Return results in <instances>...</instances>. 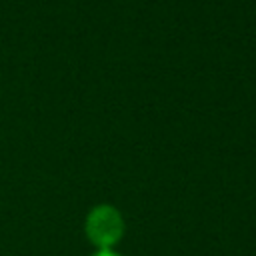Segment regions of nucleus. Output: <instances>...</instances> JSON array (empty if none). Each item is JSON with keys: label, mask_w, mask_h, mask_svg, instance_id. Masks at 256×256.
Listing matches in <instances>:
<instances>
[{"label": "nucleus", "mask_w": 256, "mask_h": 256, "mask_svg": "<svg viewBox=\"0 0 256 256\" xmlns=\"http://www.w3.org/2000/svg\"><path fill=\"white\" fill-rule=\"evenodd\" d=\"M124 230H126L124 218L120 210L114 208L112 204L94 206L88 212L86 222H84L86 238L98 250H112V246H116L122 240Z\"/></svg>", "instance_id": "nucleus-1"}, {"label": "nucleus", "mask_w": 256, "mask_h": 256, "mask_svg": "<svg viewBox=\"0 0 256 256\" xmlns=\"http://www.w3.org/2000/svg\"><path fill=\"white\" fill-rule=\"evenodd\" d=\"M92 256H122V254H118L114 250H96Z\"/></svg>", "instance_id": "nucleus-2"}]
</instances>
